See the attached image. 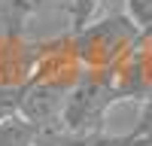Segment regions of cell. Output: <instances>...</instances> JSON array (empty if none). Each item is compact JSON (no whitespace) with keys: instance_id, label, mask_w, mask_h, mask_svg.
Instances as JSON below:
<instances>
[{"instance_id":"cell-1","label":"cell","mask_w":152,"mask_h":146,"mask_svg":"<svg viewBox=\"0 0 152 146\" xmlns=\"http://www.w3.org/2000/svg\"><path fill=\"white\" fill-rule=\"evenodd\" d=\"M73 43V55L82 70H116L122 58L140 43L143 31L125 15L113 12L104 18H91L79 31H67Z\"/></svg>"},{"instance_id":"cell-2","label":"cell","mask_w":152,"mask_h":146,"mask_svg":"<svg viewBox=\"0 0 152 146\" xmlns=\"http://www.w3.org/2000/svg\"><path fill=\"white\" fill-rule=\"evenodd\" d=\"M122 97L113 82V70H82L61 107V131L67 134H94L107 131V119Z\"/></svg>"},{"instance_id":"cell-3","label":"cell","mask_w":152,"mask_h":146,"mask_svg":"<svg viewBox=\"0 0 152 146\" xmlns=\"http://www.w3.org/2000/svg\"><path fill=\"white\" fill-rule=\"evenodd\" d=\"M64 85L28 79L21 85V101H18V119L28 122L37 134H52L61 131V107H64Z\"/></svg>"},{"instance_id":"cell-4","label":"cell","mask_w":152,"mask_h":146,"mask_svg":"<svg viewBox=\"0 0 152 146\" xmlns=\"http://www.w3.org/2000/svg\"><path fill=\"white\" fill-rule=\"evenodd\" d=\"M113 82L122 104L146 101L152 94V34H143L140 43L122 58V64L113 70Z\"/></svg>"},{"instance_id":"cell-5","label":"cell","mask_w":152,"mask_h":146,"mask_svg":"<svg viewBox=\"0 0 152 146\" xmlns=\"http://www.w3.org/2000/svg\"><path fill=\"white\" fill-rule=\"evenodd\" d=\"M31 146H146L134 134H110V131H94V134H67V131H52V134H37Z\"/></svg>"},{"instance_id":"cell-6","label":"cell","mask_w":152,"mask_h":146,"mask_svg":"<svg viewBox=\"0 0 152 146\" xmlns=\"http://www.w3.org/2000/svg\"><path fill=\"white\" fill-rule=\"evenodd\" d=\"M46 0H3V34L24 36L28 24L43 12Z\"/></svg>"},{"instance_id":"cell-7","label":"cell","mask_w":152,"mask_h":146,"mask_svg":"<svg viewBox=\"0 0 152 146\" xmlns=\"http://www.w3.org/2000/svg\"><path fill=\"white\" fill-rule=\"evenodd\" d=\"M100 6H104V0H70V31L85 28L97 15Z\"/></svg>"},{"instance_id":"cell-8","label":"cell","mask_w":152,"mask_h":146,"mask_svg":"<svg viewBox=\"0 0 152 146\" xmlns=\"http://www.w3.org/2000/svg\"><path fill=\"white\" fill-rule=\"evenodd\" d=\"M125 15L143 34H152V0H125Z\"/></svg>"},{"instance_id":"cell-9","label":"cell","mask_w":152,"mask_h":146,"mask_svg":"<svg viewBox=\"0 0 152 146\" xmlns=\"http://www.w3.org/2000/svg\"><path fill=\"white\" fill-rule=\"evenodd\" d=\"M24 85V82H21ZM21 85H0V125L18 116V101H21Z\"/></svg>"},{"instance_id":"cell-10","label":"cell","mask_w":152,"mask_h":146,"mask_svg":"<svg viewBox=\"0 0 152 146\" xmlns=\"http://www.w3.org/2000/svg\"><path fill=\"white\" fill-rule=\"evenodd\" d=\"M134 137H140L146 146H152V94L143 101L140 107V116H137V125H134Z\"/></svg>"}]
</instances>
